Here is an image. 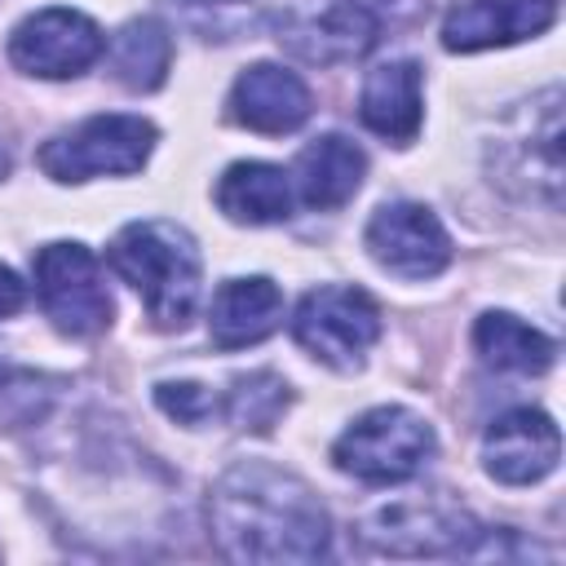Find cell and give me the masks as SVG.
<instances>
[{
  "label": "cell",
  "instance_id": "obj_1",
  "mask_svg": "<svg viewBox=\"0 0 566 566\" xmlns=\"http://www.w3.org/2000/svg\"><path fill=\"white\" fill-rule=\"evenodd\" d=\"M208 526L221 557L243 566L318 562L332 539V522L314 486L270 460H239L212 482Z\"/></svg>",
  "mask_w": 566,
  "mask_h": 566
},
{
  "label": "cell",
  "instance_id": "obj_2",
  "mask_svg": "<svg viewBox=\"0 0 566 566\" xmlns=\"http://www.w3.org/2000/svg\"><path fill=\"white\" fill-rule=\"evenodd\" d=\"M106 261L142 296L159 332H181L190 323L199 305V283H203V256L186 226L159 221V217L128 221L111 239Z\"/></svg>",
  "mask_w": 566,
  "mask_h": 566
},
{
  "label": "cell",
  "instance_id": "obj_3",
  "mask_svg": "<svg viewBox=\"0 0 566 566\" xmlns=\"http://www.w3.org/2000/svg\"><path fill=\"white\" fill-rule=\"evenodd\" d=\"M491 181L531 203H562V88H544L513 111L491 142Z\"/></svg>",
  "mask_w": 566,
  "mask_h": 566
},
{
  "label": "cell",
  "instance_id": "obj_4",
  "mask_svg": "<svg viewBox=\"0 0 566 566\" xmlns=\"http://www.w3.org/2000/svg\"><path fill=\"white\" fill-rule=\"evenodd\" d=\"M438 451L433 424L411 407H371L332 442V464L358 482L389 486L416 478Z\"/></svg>",
  "mask_w": 566,
  "mask_h": 566
},
{
  "label": "cell",
  "instance_id": "obj_5",
  "mask_svg": "<svg viewBox=\"0 0 566 566\" xmlns=\"http://www.w3.org/2000/svg\"><path fill=\"white\" fill-rule=\"evenodd\" d=\"M155 142H159V128L142 115H88L75 128L49 137L35 159H40L44 177L75 186V181H93V177L142 172Z\"/></svg>",
  "mask_w": 566,
  "mask_h": 566
},
{
  "label": "cell",
  "instance_id": "obj_6",
  "mask_svg": "<svg viewBox=\"0 0 566 566\" xmlns=\"http://www.w3.org/2000/svg\"><path fill=\"white\" fill-rule=\"evenodd\" d=\"M31 274H35L40 310L62 336L93 340V336H102L111 327L115 301H111L102 261L84 243H75V239L44 243L35 252V261H31Z\"/></svg>",
  "mask_w": 566,
  "mask_h": 566
},
{
  "label": "cell",
  "instance_id": "obj_7",
  "mask_svg": "<svg viewBox=\"0 0 566 566\" xmlns=\"http://www.w3.org/2000/svg\"><path fill=\"white\" fill-rule=\"evenodd\" d=\"M486 531L473 522L469 509L442 495H402L385 500L358 522V539L385 557H447L473 553Z\"/></svg>",
  "mask_w": 566,
  "mask_h": 566
},
{
  "label": "cell",
  "instance_id": "obj_8",
  "mask_svg": "<svg viewBox=\"0 0 566 566\" xmlns=\"http://www.w3.org/2000/svg\"><path fill=\"white\" fill-rule=\"evenodd\" d=\"M274 40L310 66H345L380 35V13L367 0H270Z\"/></svg>",
  "mask_w": 566,
  "mask_h": 566
},
{
  "label": "cell",
  "instance_id": "obj_9",
  "mask_svg": "<svg viewBox=\"0 0 566 566\" xmlns=\"http://www.w3.org/2000/svg\"><path fill=\"white\" fill-rule=\"evenodd\" d=\"M380 327H385L380 305L349 283H323L305 292L292 314L296 345L336 371H358L367 349L380 340Z\"/></svg>",
  "mask_w": 566,
  "mask_h": 566
},
{
  "label": "cell",
  "instance_id": "obj_10",
  "mask_svg": "<svg viewBox=\"0 0 566 566\" xmlns=\"http://www.w3.org/2000/svg\"><path fill=\"white\" fill-rule=\"evenodd\" d=\"M106 53L102 27L80 9H35L9 31V62L35 80H75Z\"/></svg>",
  "mask_w": 566,
  "mask_h": 566
},
{
  "label": "cell",
  "instance_id": "obj_11",
  "mask_svg": "<svg viewBox=\"0 0 566 566\" xmlns=\"http://www.w3.org/2000/svg\"><path fill=\"white\" fill-rule=\"evenodd\" d=\"M363 248L394 279H433L451 265L447 226L433 217V208L411 199L380 203L363 230Z\"/></svg>",
  "mask_w": 566,
  "mask_h": 566
},
{
  "label": "cell",
  "instance_id": "obj_12",
  "mask_svg": "<svg viewBox=\"0 0 566 566\" xmlns=\"http://www.w3.org/2000/svg\"><path fill=\"white\" fill-rule=\"evenodd\" d=\"M562 460V433L548 411L539 407H513L491 420L482 433V464L504 486H531L544 482Z\"/></svg>",
  "mask_w": 566,
  "mask_h": 566
},
{
  "label": "cell",
  "instance_id": "obj_13",
  "mask_svg": "<svg viewBox=\"0 0 566 566\" xmlns=\"http://www.w3.org/2000/svg\"><path fill=\"white\" fill-rule=\"evenodd\" d=\"M230 119L239 128H252V133H265V137H283V133H296L310 111H314V97L305 88V80L279 62H252L248 71H239V80L230 84Z\"/></svg>",
  "mask_w": 566,
  "mask_h": 566
},
{
  "label": "cell",
  "instance_id": "obj_14",
  "mask_svg": "<svg viewBox=\"0 0 566 566\" xmlns=\"http://www.w3.org/2000/svg\"><path fill=\"white\" fill-rule=\"evenodd\" d=\"M557 22V0H460L442 22V49L482 53L531 40Z\"/></svg>",
  "mask_w": 566,
  "mask_h": 566
},
{
  "label": "cell",
  "instance_id": "obj_15",
  "mask_svg": "<svg viewBox=\"0 0 566 566\" xmlns=\"http://www.w3.org/2000/svg\"><path fill=\"white\" fill-rule=\"evenodd\" d=\"M283 323V292L265 274L226 279L208 305V336L217 349H248L274 336Z\"/></svg>",
  "mask_w": 566,
  "mask_h": 566
},
{
  "label": "cell",
  "instance_id": "obj_16",
  "mask_svg": "<svg viewBox=\"0 0 566 566\" xmlns=\"http://www.w3.org/2000/svg\"><path fill=\"white\" fill-rule=\"evenodd\" d=\"M358 115H363V124L376 137H385L394 146L416 142V133L424 124V80H420V66L411 57H394V62L371 66L367 80H363Z\"/></svg>",
  "mask_w": 566,
  "mask_h": 566
},
{
  "label": "cell",
  "instance_id": "obj_17",
  "mask_svg": "<svg viewBox=\"0 0 566 566\" xmlns=\"http://www.w3.org/2000/svg\"><path fill=\"white\" fill-rule=\"evenodd\" d=\"M363 172H367V155H363L349 137L323 133V137H314V142L296 155L292 190L301 195L305 208L332 212V208H345V203L358 195Z\"/></svg>",
  "mask_w": 566,
  "mask_h": 566
},
{
  "label": "cell",
  "instance_id": "obj_18",
  "mask_svg": "<svg viewBox=\"0 0 566 566\" xmlns=\"http://www.w3.org/2000/svg\"><path fill=\"white\" fill-rule=\"evenodd\" d=\"M296 203L292 172L265 159H239L217 177V208L234 226H274L287 221Z\"/></svg>",
  "mask_w": 566,
  "mask_h": 566
},
{
  "label": "cell",
  "instance_id": "obj_19",
  "mask_svg": "<svg viewBox=\"0 0 566 566\" xmlns=\"http://www.w3.org/2000/svg\"><path fill=\"white\" fill-rule=\"evenodd\" d=\"M473 349H478V358L486 367L513 371V376H539L557 358L553 336H544L539 327H531L526 318H517L509 310L478 314V323H473Z\"/></svg>",
  "mask_w": 566,
  "mask_h": 566
},
{
  "label": "cell",
  "instance_id": "obj_20",
  "mask_svg": "<svg viewBox=\"0 0 566 566\" xmlns=\"http://www.w3.org/2000/svg\"><path fill=\"white\" fill-rule=\"evenodd\" d=\"M172 66V35L159 18H133L111 40V71L128 93H155Z\"/></svg>",
  "mask_w": 566,
  "mask_h": 566
},
{
  "label": "cell",
  "instance_id": "obj_21",
  "mask_svg": "<svg viewBox=\"0 0 566 566\" xmlns=\"http://www.w3.org/2000/svg\"><path fill=\"white\" fill-rule=\"evenodd\" d=\"M292 402V389L283 376L274 371H248V376H234L226 398H221V416L243 429V433H265L274 429V420L287 411Z\"/></svg>",
  "mask_w": 566,
  "mask_h": 566
},
{
  "label": "cell",
  "instance_id": "obj_22",
  "mask_svg": "<svg viewBox=\"0 0 566 566\" xmlns=\"http://www.w3.org/2000/svg\"><path fill=\"white\" fill-rule=\"evenodd\" d=\"M155 402L186 429H203L212 416H221V398L208 389V385H195V380H164L155 385Z\"/></svg>",
  "mask_w": 566,
  "mask_h": 566
},
{
  "label": "cell",
  "instance_id": "obj_23",
  "mask_svg": "<svg viewBox=\"0 0 566 566\" xmlns=\"http://www.w3.org/2000/svg\"><path fill=\"white\" fill-rule=\"evenodd\" d=\"M22 305H27V283L9 265H0V318H13Z\"/></svg>",
  "mask_w": 566,
  "mask_h": 566
},
{
  "label": "cell",
  "instance_id": "obj_24",
  "mask_svg": "<svg viewBox=\"0 0 566 566\" xmlns=\"http://www.w3.org/2000/svg\"><path fill=\"white\" fill-rule=\"evenodd\" d=\"M195 4H230V0H195Z\"/></svg>",
  "mask_w": 566,
  "mask_h": 566
},
{
  "label": "cell",
  "instance_id": "obj_25",
  "mask_svg": "<svg viewBox=\"0 0 566 566\" xmlns=\"http://www.w3.org/2000/svg\"><path fill=\"white\" fill-rule=\"evenodd\" d=\"M0 168H4V159H0Z\"/></svg>",
  "mask_w": 566,
  "mask_h": 566
}]
</instances>
